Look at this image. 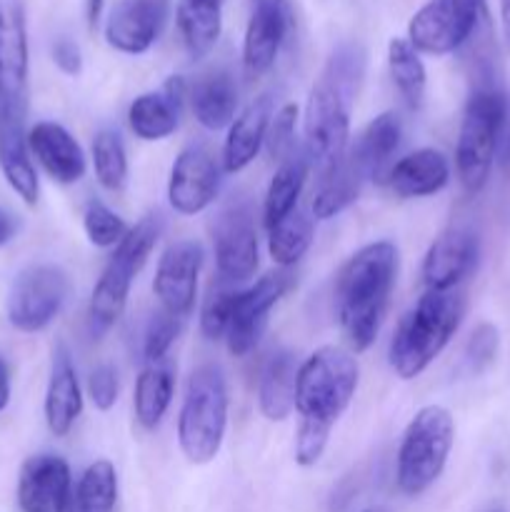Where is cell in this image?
<instances>
[{
  "instance_id": "cell-42",
  "label": "cell",
  "mask_w": 510,
  "mask_h": 512,
  "mask_svg": "<svg viewBox=\"0 0 510 512\" xmlns=\"http://www.w3.org/2000/svg\"><path fill=\"white\" fill-rule=\"evenodd\" d=\"M118 393H120L118 370H115L110 363L98 365L88 378V398L93 400L95 408H98L100 413L113 410L115 403H118Z\"/></svg>"
},
{
  "instance_id": "cell-48",
  "label": "cell",
  "mask_w": 510,
  "mask_h": 512,
  "mask_svg": "<svg viewBox=\"0 0 510 512\" xmlns=\"http://www.w3.org/2000/svg\"><path fill=\"white\" fill-rule=\"evenodd\" d=\"M363 512H390V510H385V508H368V510H363Z\"/></svg>"
},
{
  "instance_id": "cell-10",
  "label": "cell",
  "mask_w": 510,
  "mask_h": 512,
  "mask_svg": "<svg viewBox=\"0 0 510 512\" xmlns=\"http://www.w3.org/2000/svg\"><path fill=\"white\" fill-rule=\"evenodd\" d=\"M483 10L485 0H430L410 18L408 43L418 53H455L475 33Z\"/></svg>"
},
{
  "instance_id": "cell-5",
  "label": "cell",
  "mask_w": 510,
  "mask_h": 512,
  "mask_svg": "<svg viewBox=\"0 0 510 512\" xmlns=\"http://www.w3.org/2000/svg\"><path fill=\"white\" fill-rule=\"evenodd\" d=\"M165 230L163 213H148L125 233V238L115 245V253L105 263L88 305V330L95 340L103 338L125 313L130 288L135 275L148 263L150 253L158 245Z\"/></svg>"
},
{
  "instance_id": "cell-4",
  "label": "cell",
  "mask_w": 510,
  "mask_h": 512,
  "mask_svg": "<svg viewBox=\"0 0 510 512\" xmlns=\"http://www.w3.org/2000/svg\"><path fill=\"white\" fill-rule=\"evenodd\" d=\"M465 315L460 293L425 290L418 303L403 315L390 340L388 360L400 380H415L430 368L435 358L448 348Z\"/></svg>"
},
{
  "instance_id": "cell-2",
  "label": "cell",
  "mask_w": 510,
  "mask_h": 512,
  "mask_svg": "<svg viewBox=\"0 0 510 512\" xmlns=\"http://www.w3.org/2000/svg\"><path fill=\"white\" fill-rule=\"evenodd\" d=\"M365 75L360 43H340L310 88L305 103V153L318 173L338 163L350 145V113Z\"/></svg>"
},
{
  "instance_id": "cell-15",
  "label": "cell",
  "mask_w": 510,
  "mask_h": 512,
  "mask_svg": "<svg viewBox=\"0 0 510 512\" xmlns=\"http://www.w3.org/2000/svg\"><path fill=\"white\" fill-rule=\"evenodd\" d=\"M220 165L205 145H188L175 158L168 180V203L178 215H198L215 203Z\"/></svg>"
},
{
  "instance_id": "cell-46",
  "label": "cell",
  "mask_w": 510,
  "mask_h": 512,
  "mask_svg": "<svg viewBox=\"0 0 510 512\" xmlns=\"http://www.w3.org/2000/svg\"><path fill=\"white\" fill-rule=\"evenodd\" d=\"M100 10H103V0H85V18H88L90 30H95V25H98Z\"/></svg>"
},
{
  "instance_id": "cell-14",
  "label": "cell",
  "mask_w": 510,
  "mask_h": 512,
  "mask_svg": "<svg viewBox=\"0 0 510 512\" xmlns=\"http://www.w3.org/2000/svg\"><path fill=\"white\" fill-rule=\"evenodd\" d=\"M203 245L195 240H178L168 245L155 268L153 293L165 313L183 320L198 298V278L203 268Z\"/></svg>"
},
{
  "instance_id": "cell-29",
  "label": "cell",
  "mask_w": 510,
  "mask_h": 512,
  "mask_svg": "<svg viewBox=\"0 0 510 512\" xmlns=\"http://www.w3.org/2000/svg\"><path fill=\"white\" fill-rule=\"evenodd\" d=\"M310 168H313V163H310V155L305 153V148H295L293 153L278 165L268 190H265V200H263L265 230L278 225L280 220L288 218V215L298 208L300 193H303L305 183H308Z\"/></svg>"
},
{
  "instance_id": "cell-45",
  "label": "cell",
  "mask_w": 510,
  "mask_h": 512,
  "mask_svg": "<svg viewBox=\"0 0 510 512\" xmlns=\"http://www.w3.org/2000/svg\"><path fill=\"white\" fill-rule=\"evenodd\" d=\"M10 393H13V380H10L8 360L0 355V413L10 405Z\"/></svg>"
},
{
  "instance_id": "cell-30",
  "label": "cell",
  "mask_w": 510,
  "mask_h": 512,
  "mask_svg": "<svg viewBox=\"0 0 510 512\" xmlns=\"http://www.w3.org/2000/svg\"><path fill=\"white\" fill-rule=\"evenodd\" d=\"M175 378L173 368L168 363H150L145 365L143 373L135 380L133 410L135 420L143 430H155L163 423L170 403H173Z\"/></svg>"
},
{
  "instance_id": "cell-43",
  "label": "cell",
  "mask_w": 510,
  "mask_h": 512,
  "mask_svg": "<svg viewBox=\"0 0 510 512\" xmlns=\"http://www.w3.org/2000/svg\"><path fill=\"white\" fill-rule=\"evenodd\" d=\"M53 63L65 75H80V70H83V55H80V48L73 40L60 38L53 43Z\"/></svg>"
},
{
  "instance_id": "cell-16",
  "label": "cell",
  "mask_w": 510,
  "mask_h": 512,
  "mask_svg": "<svg viewBox=\"0 0 510 512\" xmlns=\"http://www.w3.org/2000/svg\"><path fill=\"white\" fill-rule=\"evenodd\" d=\"M480 260V238L475 230L465 225H453L443 230L430 243L423 258V283L425 290L450 293L463 280L475 273Z\"/></svg>"
},
{
  "instance_id": "cell-49",
  "label": "cell",
  "mask_w": 510,
  "mask_h": 512,
  "mask_svg": "<svg viewBox=\"0 0 510 512\" xmlns=\"http://www.w3.org/2000/svg\"><path fill=\"white\" fill-rule=\"evenodd\" d=\"M505 163L510 165V140H508V158H505Z\"/></svg>"
},
{
  "instance_id": "cell-28",
  "label": "cell",
  "mask_w": 510,
  "mask_h": 512,
  "mask_svg": "<svg viewBox=\"0 0 510 512\" xmlns=\"http://www.w3.org/2000/svg\"><path fill=\"white\" fill-rule=\"evenodd\" d=\"M295 380H298V365L293 353L275 350L268 355L258 380V408L260 415L270 423H283L295 410Z\"/></svg>"
},
{
  "instance_id": "cell-33",
  "label": "cell",
  "mask_w": 510,
  "mask_h": 512,
  "mask_svg": "<svg viewBox=\"0 0 510 512\" xmlns=\"http://www.w3.org/2000/svg\"><path fill=\"white\" fill-rule=\"evenodd\" d=\"M315 218L305 210L295 208L288 218L268 230V253L278 268L288 270L303 260L313 245Z\"/></svg>"
},
{
  "instance_id": "cell-9",
  "label": "cell",
  "mask_w": 510,
  "mask_h": 512,
  "mask_svg": "<svg viewBox=\"0 0 510 512\" xmlns=\"http://www.w3.org/2000/svg\"><path fill=\"white\" fill-rule=\"evenodd\" d=\"M70 278L60 265L35 263L20 270L10 285L5 313L20 333H40L68 303Z\"/></svg>"
},
{
  "instance_id": "cell-8",
  "label": "cell",
  "mask_w": 510,
  "mask_h": 512,
  "mask_svg": "<svg viewBox=\"0 0 510 512\" xmlns=\"http://www.w3.org/2000/svg\"><path fill=\"white\" fill-rule=\"evenodd\" d=\"M455 443V420L443 405H425L405 428L398 448V478L400 493L408 498L423 495L448 465L450 450Z\"/></svg>"
},
{
  "instance_id": "cell-50",
  "label": "cell",
  "mask_w": 510,
  "mask_h": 512,
  "mask_svg": "<svg viewBox=\"0 0 510 512\" xmlns=\"http://www.w3.org/2000/svg\"><path fill=\"white\" fill-rule=\"evenodd\" d=\"M208 3H218V5H223V0H208Z\"/></svg>"
},
{
  "instance_id": "cell-38",
  "label": "cell",
  "mask_w": 510,
  "mask_h": 512,
  "mask_svg": "<svg viewBox=\"0 0 510 512\" xmlns=\"http://www.w3.org/2000/svg\"><path fill=\"white\" fill-rule=\"evenodd\" d=\"M238 290H215L205 300L203 313H200V333L205 340H225L235 310Z\"/></svg>"
},
{
  "instance_id": "cell-40",
  "label": "cell",
  "mask_w": 510,
  "mask_h": 512,
  "mask_svg": "<svg viewBox=\"0 0 510 512\" xmlns=\"http://www.w3.org/2000/svg\"><path fill=\"white\" fill-rule=\"evenodd\" d=\"M295 125H298V105L288 103L273 115L268 135H265V150L273 160L283 163L295 150Z\"/></svg>"
},
{
  "instance_id": "cell-31",
  "label": "cell",
  "mask_w": 510,
  "mask_h": 512,
  "mask_svg": "<svg viewBox=\"0 0 510 512\" xmlns=\"http://www.w3.org/2000/svg\"><path fill=\"white\" fill-rule=\"evenodd\" d=\"M400 140H403V123H400V115L395 110H385L378 118L370 120L365 125L363 133L358 135L355 143H350L348 148L353 150L355 158L370 170L373 178H380L388 165V160L398 153Z\"/></svg>"
},
{
  "instance_id": "cell-19",
  "label": "cell",
  "mask_w": 510,
  "mask_h": 512,
  "mask_svg": "<svg viewBox=\"0 0 510 512\" xmlns=\"http://www.w3.org/2000/svg\"><path fill=\"white\" fill-rule=\"evenodd\" d=\"M168 8L170 0H118L105 23V40L125 55L148 53L163 33Z\"/></svg>"
},
{
  "instance_id": "cell-11",
  "label": "cell",
  "mask_w": 510,
  "mask_h": 512,
  "mask_svg": "<svg viewBox=\"0 0 510 512\" xmlns=\"http://www.w3.org/2000/svg\"><path fill=\"white\" fill-rule=\"evenodd\" d=\"M213 250L220 278L228 283H245L258 270V225L248 200H230L213 225Z\"/></svg>"
},
{
  "instance_id": "cell-20",
  "label": "cell",
  "mask_w": 510,
  "mask_h": 512,
  "mask_svg": "<svg viewBox=\"0 0 510 512\" xmlns=\"http://www.w3.org/2000/svg\"><path fill=\"white\" fill-rule=\"evenodd\" d=\"M25 113L28 110L0 108V173L25 205H35L40 198V180L28 148Z\"/></svg>"
},
{
  "instance_id": "cell-39",
  "label": "cell",
  "mask_w": 510,
  "mask_h": 512,
  "mask_svg": "<svg viewBox=\"0 0 510 512\" xmlns=\"http://www.w3.org/2000/svg\"><path fill=\"white\" fill-rule=\"evenodd\" d=\"M180 333V318L175 315L165 313H155L150 318L148 328H145V338H143V355H145V363H163L168 350L173 348V343L178 340Z\"/></svg>"
},
{
  "instance_id": "cell-1",
  "label": "cell",
  "mask_w": 510,
  "mask_h": 512,
  "mask_svg": "<svg viewBox=\"0 0 510 512\" xmlns=\"http://www.w3.org/2000/svg\"><path fill=\"white\" fill-rule=\"evenodd\" d=\"M358 378V360L338 345H323L298 365L295 413L300 425L295 435V463L300 468L320 463L335 423L353 403Z\"/></svg>"
},
{
  "instance_id": "cell-17",
  "label": "cell",
  "mask_w": 510,
  "mask_h": 512,
  "mask_svg": "<svg viewBox=\"0 0 510 512\" xmlns=\"http://www.w3.org/2000/svg\"><path fill=\"white\" fill-rule=\"evenodd\" d=\"M293 25L288 0H253L248 28L243 40V70L250 80L273 68L288 30Z\"/></svg>"
},
{
  "instance_id": "cell-37",
  "label": "cell",
  "mask_w": 510,
  "mask_h": 512,
  "mask_svg": "<svg viewBox=\"0 0 510 512\" xmlns=\"http://www.w3.org/2000/svg\"><path fill=\"white\" fill-rule=\"evenodd\" d=\"M83 230L95 248H115L125 238L130 225L103 200H90L83 208Z\"/></svg>"
},
{
  "instance_id": "cell-36",
  "label": "cell",
  "mask_w": 510,
  "mask_h": 512,
  "mask_svg": "<svg viewBox=\"0 0 510 512\" xmlns=\"http://www.w3.org/2000/svg\"><path fill=\"white\" fill-rule=\"evenodd\" d=\"M78 512H113L118 503V473L110 460H95L80 475L75 490Z\"/></svg>"
},
{
  "instance_id": "cell-25",
  "label": "cell",
  "mask_w": 510,
  "mask_h": 512,
  "mask_svg": "<svg viewBox=\"0 0 510 512\" xmlns=\"http://www.w3.org/2000/svg\"><path fill=\"white\" fill-rule=\"evenodd\" d=\"M385 175V183L398 198H430L450 183V163L440 150L420 148L400 158Z\"/></svg>"
},
{
  "instance_id": "cell-34",
  "label": "cell",
  "mask_w": 510,
  "mask_h": 512,
  "mask_svg": "<svg viewBox=\"0 0 510 512\" xmlns=\"http://www.w3.org/2000/svg\"><path fill=\"white\" fill-rule=\"evenodd\" d=\"M388 68L395 90L410 110H420L425 98L428 73L420 53L408 43V38H393L388 43Z\"/></svg>"
},
{
  "instance_id": "cell-26",
  "label": "cell",
  "mask_w": 510,
  "mask_h": 512,
  "mask_svg": "<svg viewBox=\"0 0 510 512\" xmlns=\"http://www.w3.org/2000/svg\"><path fill=\"white\" fill-rule=\"evenodd\" d=\"M270 120H273V98L260 95L228 125V135H225L223 145L225 173H240L258 158L260 148L265 145Z\"/></svg>"
},
{
  "instance_id": "cell-3",
  "label": "cell",
  "mask_w": 510,
  "mask_h": 512,
  "mask_svg": "<svg viewBox=\"0 0 510 512\" xmlns=\"http://www.w3.org/2000/svg\"><path fill=\"white\" fill-rule=\"evenodd\" d=\"M398 248L378 240L350 255L335 278V315L353 353H365L378 338L398 280Z\"/></svg>"
},
{
  "instance_id": "cell-27",
  "label": "cell",
  "mask_w": 510,
  "mask_h": 512,
  "mask_svg": "<svg viewBox=\"0 0 510 512\" xmlns=\"http://www.w3.org/2000/svg\"><path fill=\"white\" fill-rule=\"evenodd\" d=\"M190 108L205 130H223L235 120L238 85L228 70H210L188 88Z\"/></svg>"
},
{
  "instance_id": "cell-51",
  "label": "cell",
  "mask_w": 510,
  "mask_h": 512,
  "mask_svg": "<svg viewBox=\"0 0 510 512\" xmlns=\"http://www.w3.org/2000/svg\"><path fill=\"white\" fill-rule=\"evenodd\" d=\"M488 512H503V510H488Z\"/></svg>"
},
{
  "instance_id": "cell-44",
  "label": "cell",
  "mask_w": 510,
  "mask_h": 512,
  "mask_svg": "<svg viewBox=\"0 0 510 512\" xmlns=\"http://www.w3.org/2000/svg\"><path fill=\"white\" fill-rule=\"evenodd\" d=\"M18 230H20L18 215L10 213L8 208H3V205H0V248H5V245H8L10 240L18 235Z\"/></svg>"
},
{
  "instance_id": "cell-7",
  "label": "cell",
  "mask_w": 510,
  "mask_h": 512,
  "mask_svg": "<svg viewBox=\"0 0 510 512\" xmlns=\"http://www.w3.org/2000/svg\"><path fill=\"white\" fill-rule=\"evenodd\" d=\"M505 93L495 83H480L465 103L455 143V173L465 193L485 188L505 125Z\"/></svg>"
},
{
  "instance_id": "cell-6",
  "label": "cell",
  "mask_w": 510,
  "mask_h": 512,
  "mask_svg": "<svg viewBox=\"0 0 510 512\" xmlns=\"http://www.w3.org/2000/svg\"><path fill=\"white\" fill-rule=\"evenodd\" d=\"M225 428H228L225 375L215 363H203L190 373L178 415V445L188 463H213L223 448Z\"/></svg>"
},
{
  "instance_id": "cell-23",
  "label": "cell",
  "mask_w": 510,
  "mask_h": 512,
  "mask_svg": "<svg viewBox=\"0 0 510 512\" xmlns=\"http://www.w3.org/2000/svg\"><path fill=\"white\" fill-rule=\"evenodd\" d=\"M43 413L48 430L55 438H65L83 413V390H80L78 370L70 358V350L63 343L53 348Z\"/></svg>"
},
{
  "instance_id": "cell-12",
  "label": "cell",
  "mask_w": 510,
  "mask_h": 512,
  "mask_svg": "<svg viewBox=\"0 0 510 512\" xmlns=\"http://www.w3.org/2000/svg\"><path fill=\"white\" fill-rule=\"evenodd\" d=\"M295 278L290 275V270H275V273L263 275L255 285H250L248 290H238V298H235V310L233 320H230V328L225 333V343H228L230 355L235 358H245L255 350L260 335L265 333V325H268V315L275 305L280 303L285 293L293 288Z\"/></svg>"
},
{
  "instance_id": "cell-22",
  "label": "cell",
  "mask_w": 510,
  "mask_h": 512,
  "mask_svg": "<svg viewBox=\"0 0 510 512\" xmlns=\"http://www.w3.org/2000/svg\"><path fill=\"white\" fill-rule=\"evenodd\" d=\"M185 98H188V88L180 75H173L155 93L138 95L128 108V125L135 138L145 143L170 138L180 125V108Z\"/></svg>"
},
{
  "instance_id": "cell-21",
  "label": "cell",
  "mask_w": 510,
  "mask_h": 512,
  "mask_svg": "<svg viewBox=\"0 0 510 512\" xmlns=\"http://www.w3.org/2000/svg\"><path fill=\"white\" fill-rule=\"evenodd\" d=\"M30 155L38 160L40 168L60 185H75L85 178L88 160L83 148L65 125L55 120H40L28 130Z\"/></svg>"
},
{
  "instance_id": "cell-24",
  "label": "cell",
  "mask_w": 510,
  "mask_h": 512,
  "mask_svg": "<svg viewBox=\"0 0 510 512\" xmlns=\"http://www.w3.org/2000/svg\"><path fill=\"white\" fill-rule=\"evenodd\" d=\"M370 178H373L370 170L355 158L353 150H345L338 163L320 173L318 185L313 190V203H310L313 218L330 220L343 213V210H348L358 200L365 180Z\"/></svg>"
},
{
  "instance_id": "cell-41",
  "label": "cell",
  "mask_w": 510,
  "mask_h": 512,
  "mask_svg": "<svg viewBox=\"0 0 510 512\" xmlns=\"http://www.w3.org/2000/svg\"><path fill=\"white\" fill-rule=\"evenodd\" d=\"M498 348V328L490 323H480L478 328L473 330V335H470L468 345H465V360H468L470 370H473V373H480V370L488 368L495 360V355H498Z\"/></svg>"
},
{
  "instance_id": "cell-13",
  "label": "cell",
  "mask_w": 510,
  "mask_h": 512,
  "mask_svg": "<svg viewBox=\"0 0 510 512\" xmlns=\"http://www.w3.org/2000/svg\"><path fill=\"white\" fill-rule=\"evenodd\" d=\"M28 20L23 0H0V108L28 110Z\"/></svg>"
},
{
  "instance_id": "cell-35",
  "label": "cell",
  "mask_w": 510,
  "mask_h": 512,
  "mask_svg": "<svg viewBox=\"0 0 510 512\" xmlns=\"http://www.w3.org/2000/svg\"><path fill=\"white\" fill-rule=\"evenodd\" d=\"M93 170L98 183L110 193H120L128 183V153L118 130L103 128L93 138Z\"/></svg>"
},
{
  "instance_id": "cell-47",
  "label": "cell",
  "mask_w": 510,
  "mask_h": 512,
  "mask_svg": "<svg viewBox=\"0 0 510 512\" xmlns=\"http://www.w3.org/2000/svg\"><path fill=\"white\" fill-rule=\"evenodd\" d=\"M500 23H503L505 48L510 50V0H500Z\"/></svg>"
},
{
  "instance_id": "cell-32",
  "label": "cell",
  "mask_w": 510,
  "mask_h": 512,
  "mask_svg": "<svg viewBox=\"0 0 510 512\" xmlns=\"http://www.w3.org/2000/svg\"><path fill=\"white\" fill-rule=\"evenodd\" d=\"M178 30L190 58H205L223 28V5L208 0H178Z\"/></svg>"
},
{
  "instance_id": "cell-18",
  "label": "cell",
  "mask_w": 510,
  "mask_h": 512,
  "mask_svg": "<svg viewBox=\"0 0 510 512\" xmlns=\"http://www.w3.org/2000/svg\"><path fill=\"white\" fill-rule=\"evenodd\" d=\"M73 498L70 465L60 455H33L18 475V505L23 512H68Z\"/></svg>"
}]
</instances>
